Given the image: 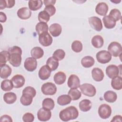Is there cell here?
I'll list each match as a JSON object with an SVG mask.
<instances>
[{"label":"cell","instance_id":"obj_25","mask_svg":"<svg viewBox=\"0 0 122 122\" xmlns=\"http://www.w3.org/2000/svg\"><path fill=\"white\" fill-rule=\"evenodd\" d=\"M94 58L91 56H86L81 60V64L84 68H90L94 65Z\"/></svg>","mask_w":122,"mask_h":122},{"label":"cell","instance_id":"obj_14","mask_svg":"<svg viewBox=\"0 0 122 122\" xmlns=\"http://www.w3.org/2000/svg\"><path fill=\"white\" fill-rule=\"evenodd\" d=\"M67 84L71 89H77L80 86V80L76 75L71 74L68 78Z\"/></svg>","mask_w":122,"mask_h":122},{"label":"cell","instance_id":"obj_18","mask_svg":"<svg viewBox=\"0 0 122 122\" xmlns=\"http://www.w3.org/2000/svg\"><path fill=\"white\" fill-rule=\"evenodd\" d=\"M92 75L93 79L96 81H101L104 78V73L99 68H94L92 71Z\"/></svg>","mask_w":122,"mask_h":122},{"label":"cell","instance_id":"obj_15","mask_svg":"<svg viewBox=\"0 0 122 122\" xmlns=\"http://www.w3.org/2000/svg\"><path fill=\"white\" fill-rule=\"evenodd\" d=\"M17 14L20 19L21 20H27L30 17L31 11L27 7H22L18 10Z\"/></svg>","mask_w":122,"mask_h":122},{"label":"cell","instance_id":"obj_16","mask_svg":"<svg viewBox=\"0 0 122 122\" xmlns=\"http://www.w3.org/2000/svg\"><path fill=\"white\" fill-rule=\"evenodd\" d=\"M51 74V70L46 65L42 66L38 72L39 77L42 80H47L50 77Z\"/></svg>","mask_w":122,"mask_h":122},{"label":"cell","instance_id":"obj_9","mask_svg":"<svg viewBox=\"0 0 122 122\" xmlns=\"http://www.w3.org/2000/svg\"><path fill=\"white\" fill-rule=\"evenodd\" d=\"M51 117V110L45 108H41L37 112V118L39 120L42 122H45L49 120Z\"/></svg>","mask_w":122,"mask_h":122},{"label":"cell","instance_id":"obj_31","mask_svg":"<svg viewBox=\"0 0 122 122\" xmlns=\"http://www.w3.org/2000/svg\"><path fill=\"white\" fill-rule=\"evenodd\" d=\"M30 54L32 57L36 59H39L43 56L44 51L42 48L40 47H34L31 49Z\"/></svg>","mask_w":122,"mask_h":122},{"label":"cell","instance_id":"obj_45","mask_svg":"<svg viewBox=\"0 0 122 122\" xmlns=\"http://www.w3.org/2000/svg\"><path fill=\"white\" fill-rule=\"evenodd\" d=\"M44 10L47 12L50 16H52L56 12V8L54 5H49L44 8Z\"/></svg>","mask_w":122,"mask_h":122},{"label":"cell","instance_id":"obj_39","mask_svg":"<svg viewBox=\"0 0 122 122\" xmlns=\"http://www.w3.org/2000/svg\"><path fill=\"white\" fill-rule=\"evenodd\" d=\"M50 16L49 14L44 10L40 11L38 16V20L40 22L47 23L50 19Z\"/></svg>","mask_w":122,"mask_h":122},{"label":"cell","instance_id":"obj_23","mask_svg":"<svg viewBox=\"0 0 122 122\" xmlns=\"http://www.w3.org/2000/svg\"><path fill=\"white\" fill-rule=\"evenodd\" d=\"M92 103L91 101L88 99H84L81 101L79 104L80 110L83 112L89 111L92 108Z\"/></svg>","mask_w":122,"mask_h":122},{"label":"cell","instance_id":"obj_5","mask_svg":"<svg viewBox=\"0 0 122 122\" xmlns=\"http://www.w3.org/2000/svg\"><path fill=\"white\" fill-rule=\"evenodd\" d=\"M41 91L44 95H53L57 92V87L54 83L47 82L43 84L41 86Z\"/></svg>","mask_w":122,"mask_h":122},{"label":"cell","instance_id":"obj_46","mask_svg":"<svg viewBox=\"0 0 122 122\" xmlns=\"http://www.w3.org/2000/svg\"><path fill=\"white\" fill-rule=\"evenodd\" d=\"M0 121L1 122H12V120L11 117L8 115H3L0 117Z\"/></svg>","mask_w":122,"mask_h":122},{"label":"cell","instance_id":"obj_3","mask_svg":"<svg viewBox=\"0 0 122 122\" xmlns=\"http://www.w3.org/2000/svg\"><path fill=\"white\" fill-rule=\"evenodd\" d=\"M108 51L113 57H121L122 53V47L120 43L117 41H112L108 47Z\"/></svg>","mask_w":122,"mask_h":122},{"label":"cell","instance_id":"obj_2","mask_svg":"<svg viewBox=\"0 0 122 122\" xmlns=\"http://www.w3.org/2000/svg\"><path fill=\"white\" fill-rule=\"evenodd\" d=\"M78 111L73 106L68 107L61 110L59 113V117L63 122H68L71 120H74L78 117Z\"/></svg>","mask_w":122,"mask_h":122},{"label":"cell","instance_id":"obj_1","mask_svg":"<svg viewBox=\"0 0 122 122\" xmlns=\"http://www.w3.org/2000/svg\"><path fill=\"white\" fill-rule=\"evenodd\" d=\"M8 51L10 53L9 62L14 67H19L21 62V49L17 46H14L9 49Z\"/></svg>","mask_w":122,"mask_h":122},{"label":"cell","instance_id":"obj_22","mask_svg":"<svg viewBox=\"0 0 122 122\" xmlns=\"http://www.w3.org/2000/svg\"><path fill=\"white\" fill-rule=\"evenodd\" d=\"M102 21L104 27L107 29H112L116 25L115 20L109 15L104 16L102 18Z\"/></svg>","mask_w":122,"mask_h":122},{"label":"cell","instance_id":"obj_32","mask_svg":"<svg viewBox=\"0 0 122 122\" xmlns=\"http://www.w3.org/2000/svg\"><path fill=\"white\" fill-rule=\"evenodd\" d=\"M71 101V99L70 96L68 94H63L58 97L57 102L58 104L61 106H64L67 105Z\"/></svg>","mask_w":122,"mask_h":122},{"label":"cell","instance_id":"obj_33","mask_svg":"<svg viewBox=\"0 0 122 122\" xmlns=\"http://www.w3.org/2000/svg\"><path fill=\"white\" fill-rule=\"evenodd\" d=\"M48 25L45 22H40L36 24L35 27L36 31L39 35L42 33L48 32Z\"/></svg>","mask_w":122,"mask_h":122},{"label":"cell","instance_id":"obj_6","mask_svg":"<svg viewBox=\"0 0 122 122\" xmlns=\"http://www.w3.org/2000/svg\"><path fill=\"white\" fill-rule=\"evenodd\" d=\"M97 61L102 64L108 63L112 60V55L107 51L102 50L98 51L96 55Z\"/></svg>","mask_w":122,"mask_h":122},{"label":"cell","instance_id":"obj_41","mask_svg":"<svg viewBox=\"0 0 122 122\" xmlns=\"http://www.w3.org/2000/svg\"><path fill=\"white\" fill-rule=\"evenodd\" d=\"M109 16L114 19L115 21H118L121 19V13L120 11L117 9H112L110 11Z\"/></svg>","mask_w":122,"mask_h":122},{"label":"cell","instance_id":"obj_26","mask_svg":"<svg viewBox=\"0 0 122 122\" xmlns=\"http://www.w3.org/2000/svg\"><path fill=\"white\" fill-rule=\"evenodd\" d=\"M92 44L96 48H101L102 47L104 43L103 38L100 35H95L92 39Z\"/></svg>","mask_w":122,"mask_h":122},{"label":"cell","instance_id":"obj_51","mask_svg":"<svg viewBox=\"0 0 122 122\" xmlns=\"http://www.w3.org/2000/svg\"><path fill=\"white\" fill-rule=\"evenodd\" d=\"M5 8H7L6 1L5 0H0V9L3 10Z\"/></svg>","mask_w":122,"mask_h":122},{"label":"cell","instance_id":"obj_17","mask_svg":"<svg viewBox=\"0 0 122 122\" xmlns=\"http://www.w3.org/2000/svg\"><path fill=\"white\" fill-rule=\"evenodd\" d=\"M108 5L103 2H99L95 7L96 12L101 16H105L108 11Z\"/></svg>","mask_w":122,"mask_h":122},{"label":"cell","instance_id":"obj_21","mask_svg":"<svg viewBox=\"0 0 122 122\" xmlns=\"http://www.w3.org/2000/svg\"><path fill=\"white\" fill-rule=\"evenodd\" d=\"M66 79V74L62 71H58L55 74L53 80L55 83L58 85H61L64 83Z\"/></svg>","mask_w":122,"mask_h":122},{"label":"cell","instance_id":"obj_50","mask_svg":"<svg viewBox=\"0 0 122 122\" xmlns=\"http://www.w3.org/2000/svg\"><path fill=\"white\" fill-rule=\"evenodd\" d=\"M122 122V117L121 115H115L112 118L111 122Z\"/></svg>","mask_w":122,"mask_h":122},{"label":"cell","instance_id":"obj_40","mask_svg":"<svg viewBox=\"0 0 122 122\" xmlns=\"http://www.w3.org/2000/svg\"><path fill=\"white\" fill-rule=\"evenodd\" d=\"M71 49L75 52H80L82 50V43L78 40H75L72 42L71 45Z\"/></svg>","mask_w":122,"mask_h":122},{"label":"cell","instance_id":"obj_36","mask_svg":"<svg viewBox=\"0 0 122 122\" xmlns=\"http://www.w3.org/2000/svg\"><path fill=\"white\" fill-rule=\"evenodd\" d=\"M68 94L70 96L71 100L73 101L79 99L81 96V92H80L77 89H71L69 91Z\"/></svg>","mask_w":122,"mask_h":122},{"label":"cell","instance_id":"obj_11","mask_svg":"<svg viewBox=\"0 0 122 122\" xmlns=\"http://www.w3.org/2000/svg\"><path fill=\"white\" fill-rule=\"evenodd\" d=\"M24 66L25 69L29 71H33L36 70L37 67L36 59L33 57H28L25 60Z\"/></svg>","mask_w":122,"mask_h":122},{"label":"cell","instance_id":"obj_48","mask_svg":"<svg viewBox=\"0 0 122 122\" xmlns=\"http://www.w3.org/2000/svg\"><path fill=\"white\" fill-rule=\"evenodd\" d=\"M7 20V16L5 13L0 12V22H5Z\"/></svg>","mask_w":122,"mask_h":122},{"label":"cell","instance_id":"obj_44","mask_svg":"<svg viewBox=\"0 0 122 122\" xmlns=\"http://www.w3.org/2000/svg\"><path fill=\"white\" fill-rule=\"evenodd\" d=\"M34 120V116L30 112H26L22 116V120L24 122H32Z\"/></svg>","mask_w":122,"mask_h":122},{"label":"cell","instance_id":"obj_37","mask_svg":"<svg viewBox=\"0 0 122 122\" xmlns=\"http://www.w3.org/2000/svg\"><path fill=\"white\" fill-rule=\"evenodd\" d=\"M42 107L50 110H52L55 106V103L53 99L50 98H46L42 101Z\"/></svg>","mask_w":122,"mask_h":122},{"label":"cell","instance_id":"obj_47","mask_svg":"<svg viewBox=\"0 0 122 122\" xmlns=\"http://www.w3.org/2000/svg\"><path fill=\"white\" fill-rule=\"evenodd\" d=\"M6 4H7V8H11L13 7L15 3V1L14 0H6Z\"/></svg>","mask_w":122,"mask_h":122},{"label":"cell","instance_id":"obj_35","mask_svg":"<svg viewBox=\"0 0 122 122\" xmlns=\"http://www.w3.org/2000/svg\"><path fill=\"white\" fill-rule=\"evenodd\" d=\"M1 89L4 92H9L13 89V85L11 80L6 79L1 83Z\"/></svg>","mask_w":122,"mask_h":122},{"label":"cell","instance_id":"obj_13","mask_svg":"<svg viewBox=\"0 0 122 122\" xmlns=\"http://www.w3.org/2000/svg\"><path fill=\"white\" fill-rule=\"evenodd\" d=\"M11 81L15 88H20L22 87L25 82L24 77L20 74H16L13 76Z\"/></svg>","mask_w":122,"mask_h":122},{"label":"cell","instance_id":"obj_10","mask_svg":"<svg viewBox=\"0 0 122 122\" xmlns=\"http://www.w3.org/2000/svg\"><path fill=\"white\" fill-rule=\"evenodd\" d=\"M52 38L48 32H45L39 35V41L44 47H48L51 45L52 42Z\"/></svg>","mask_w":122,"mask_h":122},{"label":"cell","instance_id":"obj_52","mask_svg":"<svg viewBox=\"0 0 122 122\" xmlns=\"http://www.w3.org/2000/svg\"><path fill=\"white\" fill-rule=\"evenodd\" d=\"M111 1L112 2H113V3H118L120 2L121 1V0H119V1H118V0H117V1H112V0H111Z\"/></svg>","mask_w":122,"mask_h":122},{"label":"cell","instance_id":"obj_8","mask_svg":"<svg viewBox=\"0 0 122 122\" xmlns=\"http://www.w3.org/2000/svg\"><path fill=\"white\" fill-rule=\"evenodd\" d=\"M91 27L97 31H100L102 29V24L101 20L96 16L91 17L88 19Z\"/></svg>","mask_w":122,"mask_h":122},{"label":"cell","instance_id":"obj_20","mask_svg":"<svg viewBox=\"0 0 122 122\" xmlns=\"http://www.w3.org/2000/svg\"><path fill=\"white\" fill-rule=\"evenodd\" d=\"M0 76L2 79H6L9 77L12 71V69L8 65L5 64L0 65Z\"/></svg>","mask_w":122,"mask_h":122},{"label":"cell","instance_id":"obj_30","mask_svg":"<svg viewBox=\"0 0 122 122\" xmlns=\"http://www.w3.org/2000/svg\"><path fill=\"white\" fill-rule=\"evenodd\" d=\"M43 4V1L41 0H30L28 2V6L30 10L35 11L41 8Z\"/></svg>","mask_w":122,"mask_h":122},{"label":"cell","instance_id":"obj_34","mask_svg":"<svg viewBox=\"0 0 122 122\" xmlns=\"http://www.w3.org/2000/svg\"><path fill=\"white\" fill-rule=\"evenodd\" d=\"M33 97L27 93H22V96L20 99V102L21 104L24 106H28L31 104L32 102Z\"/></svg>","mask_w":122,"mask_h":122},{"label":"cell","instance_id":"obj_24","mask_svg":"<svg viewBox=\"0 0 122 122\" xmlns=\"http://www.w3.org/2000/svg\"><path fill=\"white\" fill-rule=\"evenodd\" d=\"M103 97L105 101L110 103L115 102L117 98V95L116 92L112 91H107L103 95Z\"/></svg>","mask_w":122,"mask_h":122},{"label":"cell","instance_id":"obj_28","mask_svg":"<svg viewBox=\"0 0 122 122\" xmlns=\"http://www.w3.org/2000/svg\"><path fill=\"white\" fill-rule=\"evenodd\" d=\"M59 65L58 61L53 57H50L47 60L46 65L50 69L51 71L56 70L58 68Z\"/></svg>","mask_w":122,"mask_h":122},{"label":"cell","instance_id":"obj_29","mask_svg":"<svg viewBox=\"0 0 122 122\" xmlns=\"http://www.w3.org/2000/svg\"><path fill=\"white\" fill-rule=\"evenodd\" d=\"M111 85L113 89L116 90H120L122 89V78L120 76H117L112 78L111 81Z\"/></svg>","mask_w":122,"mask_h":122},{"label":"cell","instance_id":"obj_43","mask_svg":"<svg viewBox=\"0 0 122 122\" xmlns=\"http://www.w3.org/2000/svg\"><path fill=\"white\" fill-rule=\"evenodd\" d=\"M22 93H27L33 97H34L36 94V91L33 87L31 86H27L23 90Z\"/></svg>","mask_w":122,"mask_h":122},{"label":"cell","instance_id":"obj_4","mask_svg":"<svg viewBox=\"0 0 122 122\" xmlns=\"http://www.w3.org/2000/svg\"><path fill=\"white\" fill-rule=\"evenodd\" d=\"M79 88L81 93L85 96L93 97L96 93L95 87L90 83H84L80 85Z\"/></svg>","mask_w":122,"mask_h":122},{"label":"cell","instance_id":"obj_19","mask_svg":"<svg viewBox=\"0 0 122 122\" xmlns=\"http://www.w3.org/2000/svg\"><path fill=\"white\" fill-rule=\"evenodd\" d=\"M49 31L51 34L54 37L59 36L61 33L62 27L60 24L58 23L52 24L49 28Z\"/></svg>","mask_w":122,"mask_h":122},{"label":"cell","instance_id":"obj_7","mask_svg":"<svg viewBox=\"0 0 122 122\" xmlns=\"http://www.w3.org/2000/svg\"><path fill=\"white\" fill-rule=\"evenodd\" d=\"M98 112L101 118L106 119L109 118L111 115L112 108L110 106L107 104H102L99 106Z\"/></svg>","mask_w":122,"mask_h":122},{"label":"cell","instance_id":"obj_38","mask_svg":"<svg viewBox=\"0 0 122 122\" xmlns=\"http://www.w3.org/2000/svg\"><path fill=\"white\" fill-rule=\"evenodd\" d=\"M10 53L8 51H3L0 52V65L5 64L9 61Z\"/></svg>","mask_w":122,"mask_h":122},{"label":"cell","instance_id":"obj_42","mask_svg":"<svg viewBox=\"0 0 122 122\" xmlns=\"http://www.w3.org/2000/svg\"><path fill=\"white\" fill-rule=\"evenodd\" d=\"M65 56V52L62 49L56 50L52 54V57L55 58L58 61L63 60Z\"/></svg>","mask_w":122,"mask_h":122},{"label":"cell","instance_id":"obj_12","mask_svg":"<svg viewBox=\"0 0 122 122\" xmlns=\"http://www.w3.org/2000/svg\"><path fill=\"white\" fill-rule=\"evenodd\" d=\"M105 71L107 76L111 79L118 76L120 72L119 67L113 64L108 65L106 68Z\"/></svg>","mask_w":122,"mask_h":122},{"label":"cell","instance_id":"obj_49","mask_svg":"<svg viewBox=\"0 0 122 122\" xmlns=\"http://www.w3.org/2000/svg\"><path fill=\"white\" fill-rule=\"evenodd\" d=\"M56 2V0H46L43 1V3L45 6L49 5H54Z\"/></svg>","mask_w":122,"mask_h":122},{"label":"cell","instance_id":"obj_27","mask_svg":"<svg viewBox=\"0 0 122 122\" xmlns=\"http://www.w3.org/2000/svg\"><path fill=\"white\" fill-rule=\"evenodd\" d=\"M3 100L7 104H12L16 101L17 96L14 92H8L4 94Z\"/></svg>","mask_w":122,"mask_h":122}]
</instances>
